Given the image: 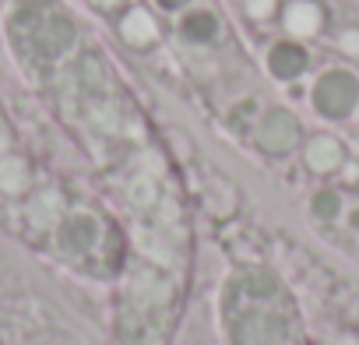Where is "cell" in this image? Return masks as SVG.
Returning a JSON list of instances; mask_svg holds the SVG:
<instances>
[{"mask_svg": "<svg viewBox=\"0 0 359 345\" xmlns=\"http://www.w3.org/2000/svg\"><path fill=\"white\" fill-rule=\"evenodd\" d=\"M313 106L324 116H348L359 106V81L348 71H327L320 74V81L313 85Z\"/></svg>", "mask_w": 359, "mask_h": 345, "instance_id": "obj_1", "label": "cell"}, {"mask_svg": "<svg viewBox=\"0 0 359 345\" xmlns=\"http://www.w3.org/2000/svg\"><path fill=\"white\" fill-rule=\"evenodd\" d=\"M257 144L268 155H285L299 144V120L289 109H271L257 123Z\"/></svg>", "mask_w": 359, "mask_h": 345, "instance_id": "obj_2", "label": "cell"}, {"mask_svg": "<svg viewBox=\"0 0 359 345\" xmlns=\"http://www.w3.org/2000/svg\"><path fill=\"white\" fill-rule=\"evenodd\" d=\"M303 158H306V165H310L313 172H331V169H338V165L345 162V148H341L338 137L317 134V137H310V141L303 144Z\"/></svg>", "mask_w": 359, "mask_h": 345, "instance_id": "obj_3", "label": "cell"}, {"mask_svg": "<svg viewBox=\"0 0 359 345\" xmlns=\"http://www.w3.org/2000/svg\"><path fill=\"white\" fill-rule=\"evenodd\" d=\"M268 67H271L275 78H285V81L289 78H299L306 71V50L296 46V43H278L271 50V57H268Z\"/></svg>", "mask_w": 359, "mask_h": 345, "instance_id": "obj_4", "label": "cell"}, {"mask_svg": "<svg viewBox=\"0 0 359 345\" xmlns=\"http://www.w3.org/2000/svg\"><path fill=\"white\" fill-rule=\"evenodd\" d=\"M285 22L296 36H310V32L320 29L324 15H320V8L313 4V0H296V4L289 8V15H285Z\"/></svg>", "mask_w": 359, "mask_h": 345, "instance_id": "obj_5", "label": "cell"}, {"mask_svg": "<svg viewBox=\"0 0 359 345\" xmlns=\"http://www.w3.org/2000/svg\"><path fill=\"white\" fill-rule=\"evenodd\" d=\"M184 36H187L191 43H212V39L219 36V22H215V15H208V11H194V15H187V18H184Z\"/></svg>", "mask_w": 359, "mask_h": 345, "instance_id": "obj_6", "label": "cell"}, {"mask_svg": "<svg viewBox=\"0 0 359 345\" xmlns=\"http://www.w3.org/2000/svg\"><path fill=\"white\" fill-rule=\"evenodd\" d=\"M64 236H67V247H74V250H88V247L95 243L99 229H95V222H92L88 215H78V219L67 222Z\"/></svg>", "mask_w": 359, "mask_h": 345, "instance_id": "obj_7", "label": "cell"}, {"mask_svg": "<svg viewBox=\"0 0 359 345\" xmlns=\"http://www.w3.org/2000/svg\"><path fill=\"white\" fill-rule=\"evenodd\" d=\"M123 36H127V43H148L151 36H155V25L148 22V15H130L127 18V25H123Z\"/></svg>", "mask_w": 359, "mask_h": 345, "instance_id": "obj_8", "label": "cell"}, {"mask_svg": "<svg viewBox=\"0 0 359 345\" xmlns=\"http://www.w3.org/2000/svg\"><path fill=\"white\" fill-rule=\"evenodd\" d=\"M310 208H313V215H317V219H334V215H338V208H341V198H338L334 191H317V194H313V201H310Z\"/></svg>", "mask_w": 359, "mask_h": 345, "instance_id": "obj_9", "label": "cell"}, {"mask_svg": "<svg viewBox=\"0 0 359 345\" xmlns=\"http://www.w3.org/2000/svg\"><path fill=\"white\" fill-rule=\"evenodd\" d=\"M247 289H250L254 299H264V296L275 292V282H271L268 275H250V278H247Z\"/></svg>", "mask_w": 359, "mask_h": 345, "instance_id": "obj_10", "label": "cell"}, {"mask_svg": "<svg viewBox=\"0 0 359 345\" xmlns=\"http://www.w3.org/2000/svg\"><path fill=\"white\" fill-rule=\"evenodd\" d=\"M338 46H341L345 53H359V29H345L341 39H338Z\"/></svg>", "mask_w": 359, "mask_h": 345, "instance_id": "obj_11", "label": "cell"}, {"mask_svg": "<svg viewBox=\"0 0 359 345\" xmlns=\"http://www.w3.org/2000/svg\"><path fill=\"white\" fill-rule=\"evenodd\" d=\"M191 0H158V8L162 11H176V8H187Z\"/></svg>", "mask_w": 359, "mask_h": 345, "instance_id": "obj_12", "label": "cell"}]
</instances>
